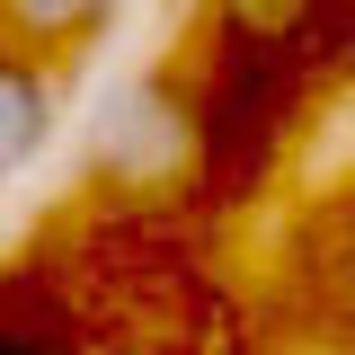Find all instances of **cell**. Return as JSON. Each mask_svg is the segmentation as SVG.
I'll return each instance as SVG.
<instances>
[{
    "label": "cell",
    "mask_w": 355,
    "mask_h": 355,
    "mask_svg": "<svg viewBox=\"0 0 355 355\" xmlns=\"http://www.w3.org/2000/svg\"><path fill=\"white\" fill-rule=\"evenodd\" d=\"M89 178L116 196H187L205 178V89L187 62H151L98 98L89 116Z\"/></svg>",
    "instance_id": "cell-1"
},
{
    "label": "cell",
    "mask_w": 355,
    "mask_h": 355,
    "mask_svg": "<svg viewBox=\"0 0 355 355\" xmlns=\"http://www.w3.org/2000/svg\"><path fill=\"white\" fill-rule=\"evenodd\" d=\"M53 125H62V71L18 53V44H0V187L18 169H36Z\"/></svg>",
    "instance_id": "cell-2"
},
{
    "label": "cell",
    "mask_w": 355,
    "mask_h": 355,
    "mask_svg": "<svg viewBox=\"0 0 355 355\" xmlns=\"http://www.w3.org/2000/svg\"><path fill=\"white\" fill-rule=\"evenodd\" d=\"M116 9H125V0H0V44H18V53H36L53 71H71L89 44L116 27Z\"/></svg>",
    "instance_id": "cell-3"
},
{
    "label": "cell",
    "mask_w": 355,
    "mask_h": 355,
    "mask_svg": "<svg viewBox=\"0 0 355 355\" xmlns=\"http://www.w3.org/2000/svg\"><path fill=\"white\" fill-rule=\"evenodd\" d=\"M311 311H329V320H311V329L355 338V214L329 231V249H311Z\"/></svg>",
    "instance_id": "cell-4"
},
{
    "label": "cell",
    "mask_w": 355,
    "mask_h": 355,
    "mask_svg": "<svg viewBox=\"0 0 355 355\" xmlns=\"http://www.w3.org/2000/svg\"><path fill=\"white\" fill-rule=\"evenodd\" d=\"M0 355H62V329L36 311H0Z\"/></svg>",
    "instance_id": "cell-5"
}]
</instances>
